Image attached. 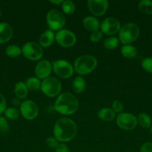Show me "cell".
I'll return each instance as SVG.
<instances>
[{
  "label": "cell",
  "mask_w": 152,
  "mask_h": 152,
  "mask_svg": "<svg viewBox=\"0 0 152 152\" xmlns=\"http://www.w3.org/2000/svg\"><path fill=\"white\" fill-rule=\"evenodd\" d=\"M13 31L12 27L6 22L0 23V44L6 43L12 38Z\"/></svg>",
  "instance_id": "9a60e30c"
},
{
  "label": "cell",
  "mask_w": 152,
  "mask_h": 152,
  "mask_svg": "<svg viewBox=\"0 0 152 152\" xmlns=\"http://www.w3.org/2000/svg\"><path fill=\"white\" fill-rule=\"evenodd\" d=\"M97 63L96 58L92 55H83L75 61L74 69L80 75H86L96 68Z\"/></svg>",
  "instance_id": "3957f363"
},
{
  "label": "cell",
  "mask_w": 152,
  "mask_h": 152,
  "mask_svg": "<svg viewBox=\"0 0 152 152\" xmlns=\"http://www.w3.org/2000/svg\"><path fill=\"white\" fill-rule=\"evenodd\" d=\"M9 130L8 123L4 117H0V134H6Z\"/></svg>",
  "instance_id": "f546056e"
},
{
  "label": "cell",
  "mask_w": 152,
  "mask_h": 152,
  "mask_svg": "<svg viewBox=\"0 0 152 152\" xmlns=\"http://www.w3.org/2000/svg\"><path fill=\"white\" fill-rule=\"evenodd\" d=\"M77 128L72 120L66 117L59 119L54 126V135L60 142H69L77 135Z\"/></svg>",
  "instance_id": "6da1fadb"
},
{
  "label": "cell",
  "mask_w": 152,
  "mask_h": 152,
  "mask_svg": "<svg viewBox=\"0 0 152 152\" xmlns=\"http://www.w3.org/2000/svg\"><path fill=\"white\" fill-rule=\"evenodd\" d=\"M109 2L106 0H89L87 8L95 16H103L108 8Z\"/></svg>",
  "instance_id": "4fadbf2b"
},
{
  "label": "cell",
  "mask_w": 152,
  "mask_h": 152,
  "mask_svg": "<svg viewBox=\"0 0 152 152\" xmlns=\"http://www.w3.org/2000/svg\"><path fill=\"white\" fill-rule=\"evenodd\" d=\"M78 101L72 94L66 92L58 96L55 103V109L63 115L75 114L78 108Z\"/></svg>",
  "instance_id": "7a4b0ae2"
},
{
  "label": "cell",
  "mask_w": 152,
  "mask_h": 152,
  "mask_svg": "<svg viewBox=\"0 0 152 152\" xmlns=\"http://www.w3.org/2000/svg\"><path fill=\"white\" fill-rule=\"evenodd\" d=\"M22 53L26 59L31 61H37L43 56V50L38 43L29 42L23 45Z\"/></svg>",
  "instance_id": "52a82bcc"
},
{
  "label": "cell",
  "mask_w": 152,
  "mask_h": 152,
  "mask_svg": "<svg viewBox=\"0 0 152 152\" xmlns=\"http://www.w3.org/2000/svg\"><path fill=\"white\" fill-rule=\"evenodd\" d=\"M141 65L145 71L152 74V57H146L143 59Z\"/></svg>",
  "instance_id": "f1b7e54d"
},
{
  "label": "cell",
  "mask_w": 152,
  "mask_h": 152,
  "mask_svg": "<svg viewBox=\"0 0 152 152\" xmlns=\"http://www.w3.org/2000/svg\"><path fill=\"white\" fill-rule=\"evenodd\" d=\"M55 152H70L69 148L65 144H59L56 148Z\"/></svg>",
  "instance_id": "d590c367"
},
{
  "label": "cell",
  "mask_w": 152,
  "mask_h": 152,
  "mask_svg": "<svg viewBox=\"0 0 152 152\" xmlns=\"http://www.w3.org/2000/svg\"><path fill=\"white\" fill-rule=\"evenodd\" d=\"M98 117L100 120L105 122L112 121L116 117V113L113 111V109L109 108H104L100 109L98 111Z\"/></svg>",
  "instance_id": "ac0fdd59"
},
{
  "label": "cell",
  "mask_w": 152,
  "mask_h": 152,
  "mask_svg": "<svg viewBox=\"0 0 152 152\" xmlns=\"http://www.w3.org/2000/svg\"><path fill=\"white\" fill-rule=\"evenodd\" d=\"M103 33L100 31H96L92 32L90 35V41L92 42H98L102 39Z\"/></svg>",
  "instance_id": "1f68e13d"
},
{
  "label": "cell",
  "mask_w": 152,
  "mask_h": 152,
  "mask_svg": "<svg viewBox=\"0 0 152 152\" xmlns=\"http://www.w3.org/2000/svg\"><path fill=\"white\" fill-rule=\"evenodd\" d=\"M55 40L58 45L63 48H70L76 43V37L74 33L66 29H62L55 35Z\"/></svg>",
  "instance_id": "30bf717a"
},
{
  "label": "cell",
  "mask_w": 152,
  "mask_h": 152,
  "mask_svg": "<svg viewBox=\"0 0 152 152\" xmlns=\"http://www.w3.org/2000/svg\"><path fill=\"white\" fill-rule=\"evenodd\" d=\"M20 113L27 120H33L37 117L39 108L32 100H25L20 104Z\"/></svg>",
  "instance_id": "8fae6325"
},
{
  "label": "cell",
  "mask_w": 152,
  "mask_h": 152,
  "mask_svg": "<svg viewBox=\"0 0 152 152\" xmlns=\"http://www.w3.org/2000/svg\"><path fill=\"white\" fill-rule=\"evenodd\" d=\"M151 134H152V125H151Z\"/></svg>",
  "instance_id": "74e56055"
},
{
  "label": "cell",
  "mask_w": 152,
  "mask_h": 152,
  "mask_svg": "<svg viewBox=\"0 0 152 152\" xmlns=\"http://www.w3.org/2000/svg\"><path fill=\"white\" fill-rule=\"evenodd\" d=\"M5 117L10 120H16L19 117L20 112L16 108H8L4 111Z\"/></svg>",
  "instance_id": "83f0119b"
},
{
  "label": "cell",
  "mask_w": 152,
  "mask_h": 152,
  "mask_svg": "<svg viewBox=\"0 0 152 152\" xmlns=\"http://www.w3.org/2000/svg\"><path fill=\"white\" fill-rule=\"evenodd\" d=\"M61 83L58 79L49 77L43 80L41 83V90L46 96L55 97L58 96L61 91Z\"/></svg>",
  "instance_id": "5b68a950"
},
{
  "label": "cell",
  "mask_w": 152,
  "mask_h": 152,
  "mask_svg": "<svg viewBox=\"0 0 152 152\" xmlns=\"http://www.w3.org/2000/svg\"><path fill=\"white\" fill-rule=\"evenodd\" d=\"M50 1L52 4H58V5H59V4H62L63 2V1H62V0H55V1H54V0H51Z\"/></svg>",
  "instance_id": "8d00e7d4"
},
{
  "label": "cell",
  "mask_w": 152,
  "mask_h": 152,
  "mask_svg": "<svg viewBox=\"0 0 152 152\" xmlns=\"http://www.w3.org/2000/svg\"><path fill=\"white\" fill-rule=\"evenodd\" d=\"M83 27L87 31H92V32L98 31L100 27V24L98 19L95 17H94V16H86V17L83 19Z\"/></svg>",
  "instance_id": "e0dca14e"
},
{
  "label": "cell",
  "mask_w": 152,
  "mask_h": 152,
  "mask_svg": "<svg viewBox=\"0 0 152 152\" xmlns=\"http://www.w3.org/2000/svg\"><path fill=\"white\" fill-rule=\"evenodd\" d=\"M137 123L142 128L148 129L151 126V119L145 113H141L137 117Z\"/></svg>",
  "instance_id": "7402d4cb"
},
{
  "label": "cell",
  "mask_w": 152,
  "mask_h": 152,
  "mask_svg": "<svg viewBox=\"0 0 152 152\" xmlns=\"http://www.w3.org/2000/svg\"><path fill=\"white\" fill-rule=\"evenodd\" d=\"M140 152H152V142H146L140 147Z\"/></svg>",
  "instance_id": "836d02e7"
},
{
  "label": "cell",
  "mask_w": 152,
  "mask_h": 152,
  "mask_svg": "<svg viewBox=\"0 0 152 152\" xmlns=\"http://www.w3.org/2000/svg\"><path fill=\"white\" fill-rule=\"evenodd\" d=\"M0 16H1V10H0Z\"/></svg>",
  "instance_id": "f35d334b"
},
{
  "label": "cell",
  "mask_w": 152,
  "mask_h": 152,
  "mask_svg": "<svg viewBox=\"0 0 152 152\" xmlns=\"http://www.w3.org/2000/svg\"><path fill=\"white\" fill-rule=\"evenodd\" d=\"M5 53L7 56L11 58H15L19 56L22 53V49L17 45H11L7 46L5 49Z\"/></svg>",
  "instance_id": "d4e9b609"
},
{
  "label": "cell",
  "mask_w": 152,
  "mask_h": 152,
  "mask_svg": "<svg viewBox=\"0 0 152 152\" xmlns=\"http://www.w3.org/2000/svg\"><path fill=\"white\" fill-rule=\"evenodd\" d=\"M116 124L123 130L131 131L135 129L138 123L137 118L134 114L130 113H121L116 117Z\"/></svg>",
  "instance_id": "9c48e42d"
},
{
  "label": "cell",
  "mask_w": 152,
  "mask_h": 152,
  "mask_svg": "<svg viewBox=\"0 0 152 152\" xmlns=\"http://www.w3.org/2000/svg\"><path fill=\"white\" fill-rule=\"evenodd\" d=\"M6 110V99L2 94L0 93V114L4 113Z\"/></svg>",
  "instance_id": "e575fe53"
},
{
  "label": "cell",
  "mask_w": 152,
  "mask_h": 152,
  "mask_svg": "<svg viewBox=\"0 0 152 152\" xmlns=\"http://www.w3.org/2000/svg\"><path fill=\"white\" fill-rule=\"evenodd\" d=\"M121 53L126 58H134L137 54V50L131 45H125L121 48Z\"/></svg>",
  "instance_id": "44dd1931"
},
{
  "label": "cell",
  "mask_w": 152,
  "mask_h": 152,
  "mask_svg": "<svg viewBox=\"0 0 152 152\" xmlns=\"http://www.w3.org/2000/svg\"><path fill=\"white\" fill-rule=\"evenodd\" d=\"M52 65L49 61L41 60L35 67V74L40 80H45L50 76L52 73Z\"/></svg>",
  "instance_id": "5bb4252c"
},
{
  "label": "cell",
  "mask_w": 152,
  "mask_h": 152,
  "mask_svg": "<svg viewBox=\"0 0 152 152\" xmlns=\"http://www.w3.org/2000/svg\"><path fill=\"white\" fill-rule=\"evenodd\" d=\"M72 88L76 94H80L86 88V82L81 77H77L72 82Z\"/></svg>",
  "instance_id": "ffe728a7"
},
{
  "label": "cell",
  "mask_w": 152,
  "mask_h": 152,
  "mask_svg": "<svg viewBox=\"0 0 152 152\" xmlns=\"http://www.w3.org/2000/svg\"><path fill=\"white\" fill-rule=\"evenodd\" d=\"M46 21L51 31H61L66 24L64 15L56 9L48 12L46 15Z\"/></svg>",
  "instance_id": "8992f818"
},
{
  "label": "cell",
  "mask_w": 152,
  "mask_h": 152,
  "mask_svg": "<svg viewBox=\"0 0 152 152\" xmlns=\"http://www.w3.org/2000/svg\"><path fill=\"white\" fill-rule=\"evenodd\" d=\"M112 108H113V111L115 113H119L121 114L122 113L124 110V105L122 104V102L119 100H114L112 104Z\"/></svg>",
  "instance_id": "4dcf8cb0"
},
{
  "label": "cell",
  "mask_w": 152,
  "mask_h": 152,
  "mask_svg": "<svg viewBox=\"0 0 152 152\" xmlns=\"http://www.w3.org/2000/svg\"><path fill=\"white\" fill-rule=\"evenodd\" d=\"M28 89L25 83L19 82L14 86V94L19 99H25L28 95Z\"/></svg>",
  "instance_id": "d6986e66"
},
{
  "label": "cell",
  "mask_w": 152,
  "mask_h": 152,
  "mask_svg": "<svg viewBox=\"0 0 152 152\" xmlns=\"http://www.w3.org/2000/svg\"><path fill=\"white\" fill-rule=\"evenodd\" d=\"M28 89L31 91H37L41 88V82L37 77H30L25 83Z\"/></svg>",
  "instance_id": "cb8c5ba5"
},
{
  "label": "cell",
  "mask_w": 152,
  "mask_h": 152,
  "mask_svg": "<svg viewBox=\"0 0 152 152\" xmlns=\"http://www.w3.org/2000/svg\"><path fill=\"white\" fill-rule=\"evenodd\" d=\"M138 8L141 13L144 14H152V1L150 0H142L138 4Z\"/></svg>",
  "instance_id": "603a6c76"
},
{
  "label": "cell",
  "mask_w": 152,
  "mask_h": 152,
  "mask_svg": "<svg viewBox=\"0 0 152 152\" xmlns=\"http://www.w3.org/2000/svg\"><path fill=\"white\" fill-rule=\"evenodd\" d=\"M139 35L138 25L133 22H128L121 27L119 31V40L123 45H130L137 40Z\"/></svg>",
  "instance_id": "277c9868"
},
{
  "label": "cell",
  "mask_w": 152,
  "mask_h": 152,
  "mask_svg": "<svg viewBox=\"0 0 152 152\" xmlns=\"http://www.w3.org/2000/svg\"><path fill=\"white\" fill-rule=\"evenodd\" d=\"M119 39L115 37H110L106 39L104 41V47L106 49L113 50L116 49L119 45Z\"/></svg>",
  "instance_id": "484cf974"
},
{
  "label": "cell",
  "mask_w": 152,
  "mask_h": 152,
  "mask_svg": "<svg viewBox=\"0 0 152 152\" xmlns=\"http://www.w3.org/2000/svg\"><path fill=\"white\" fill-rule=\"evenodd\" d=\"M46 144H47L49 148H56L58 147V145H59L58 144V140L55 137H48L46 140Z\"/></svg>",
  "instance_id": "d6a6232c"
},
{
  "label": "cell",
  "mask_w": 152,
  "mask_h": 152,
  "mask_svg": "<svg viewBox=\"0 0 152 152\" xmlns=\"http://www.w3.org/2000/svg\"><path fill=\"white\" fill-rule=\"evenodd\" d=\"M61 7H62L63 11L64 12V13L67 15L73 14L74 12L75 11V5L72 1H69V0L63 1V4H61Z\"/></svg>",
  "instance_id": "4316f807"
},
{
  "label": "cell",
  "mask_w": 152,
  "mask_h": 152,
  "mask_svg": "<svg viewBox=\"0 0 152 152\" xmlns=\"http://www.w3.org/2000/svg\"><path fill=\"white\" fill-rule=\"evenodd\" d=\"M54 72L62 79H69L72 76L74 69L71 64L66 60H56L52 62Z\"/></svg>",
  "instance_id": "ba28073f"
},
{
  "label": "cell",
  "mask_w": 152,
  "mask_h": 152,
  "mask_svg": "<svg viewBox=\"0 0 152 152\" xmlns=\"http://www.w3.org/2000/svg\"><path fill=\"white\" fill-rule=\"evenodd\" d=\"M55 39V34L51 30H47L44 31L39 39V45L41 47L48 48L52 45L54 40Z\"/></svg>",
  "instance_id": "2e32d148"
},
{
  "label": "cell",
  "mask_w": 152,
  "mask_h": 152,
  "mask_svg": "<svg viewBox=\"0 0 152 152\" xmlns=\"http://www.w3.org/2000/svg\"><path fill=\"white\" fill-rule=\"evenodd\" d=\"M101 32L107 35H114L117 34L121 28L120 22L115 17H107L101 23Z\"/></svg>",
  "instance_id": "7c38bea8"
}]
</instances>
